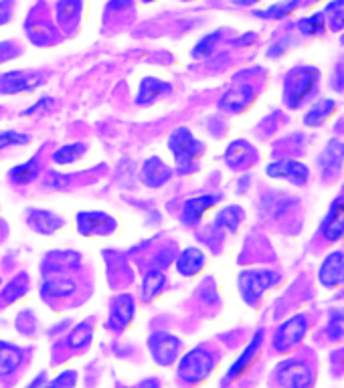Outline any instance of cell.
Returning a JSON list of instances; mask_svg holds the SVG:
<instances>
[{
	"instance_id": "cell-1",
	"label": "cell",
	"mask_w": 344,
	"mask_h": 388,
	"mask_svg": "<svg viewBox=\"0 0 344 388\" xmlns=\"http://www.w3.org/2000/svg\"><path fill=\"white\" fill-rule=\"evenodd\" d=\"M274 382L277 388H314L316 368L302 356H290L274 368Z\"/></svg>"
},
{
	"instance_id": "cell-2",
	"label": "cell",
	"mask_w": 344,
	"mask_h": 388,
	"mask_svg": "<svg viewBox=\"0 0 344 388\" xmlns=\"http://www.w3.org/2000/svg\"><path fill=\"white\" fill-rule=\"evenodd\" d=\"M168 150L174 156L179 174L186 176L197 170V158L203 152V144L190 134L188 128H177L168 137Z\"/></svg>"
},
{
	"instance_id": "cell-3",
	"label": "cell",
	"mask_w": 344,
	"mask_h": 388,
	"mask_svg": "<svg viewBox=\"0 0 344 388\" xmlns=\"http://www.w3.org/2000/svg\"><path fill=\"white\" fill-rule=\"evenodd\" d=\"M318 77L320 73L314 67L292 69L284 83V101L288 103V108H298L300 103L314 92Z\"/></svg>"
},
{
	"instance_id": "cell-4",
	"label": "cell",
	"mask_w": 344,
	"mask_h": 388,
	"mask_svg": "<svg viewBox=\"0 0 344 388\" xmlns=\"http://www.w3.org/2000/svg\"><path fill=\"white\" fill-rule=\"evenodd\" d=\"M213 368H215V356L205 348H193L181 358L177 372H179V378L186 385H199L208 378Z\"/></svg>"
},
{
	"instance_id": "cell-5",
	"label": "cell",
	"mask_w": 344,
	"mask_h": 388,
	"mask_svg": "<svg viewBox=\"0 0 344 388\" xmlns=\"http://www.w3.org/2000/svg\"><path fill=\"white\" fill-rule=\"evenodd\" d=\"M308 318L304 314H296L292 318L279 323L277 330L274 332V340L272 346L277 354H290L292 350H296L300 344L304 342L306 334H308Z\"/></svg>"
},
{
	"instance_id": "cell-6",
	"label": "cell",
	"mask_w": 344,
	"mask_h": 388,
	"mask_svg": "<svg viewBox=\"0 0 344 388\" xmlns=\"http://www.w3.org/2000/svg\"><path fill=\"white\" fill-rule=\"evenodd\" d=\"M279 281V275L274 271H268V269H249V271H241L239 273V292L241 297L245 299V303L255 305L263 294L274 287L275 283Z\"/></svg>"
},
{
	"instance_id": "cell-7",
	"label": "cell",
	"mask_w": 344,
	"mask_h": 388,
	"mask_svg": "<svg viewBox=\"0 0 344 388\" xmlns=\"http://www.w3.org/2000/svg\"><path fill=\"white\" fill-rule=\"evenodd\" d=\"M181 346L183 342L168 332H154L148 338V350L152 354V360L161 366H170L172 362H177Z\"/></svg>"
},
{
	"instance_id": "cell-8",
	"label": "cell",
	"mask_w": 344,
	"mask_h": 388,
	"mask_svg": "<svg viewBox=\"0 0 344 388\" xmlns=\"http://www.w3.org/2000/svg\"><path fill=\"white\" fill-rule=\"evenodd\" d=\"M45 77L35 71H8L0 75V93L4 95H17V93L35 92L41 87Z\"/></svg>"
},
{
	"instance_id": "cell-9",
	"label": "cell",
	"mask_w": 344,
	"mask_h": 388,
	"mask_svg": "<svg viewBox=\"0 0 344 388\" xmlns=\"http://www.w3.org/2000/svg\"><path fill=\"white\" fill-rule=\"evenodd\" d=\"M117 223L114 217L99 210H83L77 214V230L85 237H106L112 235Z\"/></svg>"
},
{
	"instance_id": "cell-10",
	"label": "cell",
	"mask_w": 344,
	"mask_h": 388,
	"mask_svg": "<svg viewBox=\"0 0 344 388\" xmlns=\"http://www.w3.org/2000/svg\"><path fill=\"white\" fill-rule=\"evenodd\" d=\"M265 174L270 178H275V180H288V183L302 186V184L308 183L310 170H308L306 164H302L298 160H277L272 162L265 168Z\"/></svg>"
},
{
	"instance_id": "cell-11",
	"label": "cell",
	"mask_w": 344,
	"mask_h": 388,
	"mask_svg": "<svg viewBox=\"0 0 344 388\" xmlns=\"http://www.w3.org/2000/svg\"><path fill=\"white\" fill-rule=\"evenodd\" d=\"M263 338H265L263 330H257V332L253 334L252 342L245 346V350L239 354V358L233 362V366L229 368V372L225 374V378H223L225 385H227V382H233V380H237V378H241V376L249 370V366L255 362V358H257V354H259V350H261V346H263Z\"/></svg>"
},
{
	"instance_id": "cell-12",
	"label": "cell",
	"mask_w": 344,
	"mask_h": 388,
	"mask_svg": "<svg viewBox=\"0 0 344 388\" xmlns=\"http://www.w3.org/2000/svg\"><path fill=\"white\" fill-rule=\"evenodd\" d=\"M134 314H136V301H134V297L130 296V294H120L112 301L108 326L112 330H115V332H122V330H126L132 323Z\"/></svg>"
},
{
	"instance_id": "cell-13",
	"label": "cell",
	"mask_w": 344,
	"mask_h": 388,
	"mask_svg": "<svg viewBox=\"0 0 344 388\" xmlns=\"http://www.w3.org/2000/svg\"><path fill=\"white\" fill-rule=\"evenodd\" d=\"M320 283L324 287H341L344 283V253H330L320 267Z\"/></svg>"
},
{
	"instance_id": "cell-14",
	"label": "cell",
	"mask_w": 344,
	"mask_h": 388,
	"mask_svg": "<svg viewBox=\"0 0 344 388\" xmlns=\"http://www.w3.org/2000/svg\"><path fill=\"white\" fill-rule=\"evenodd\" d=\"M140 178H142V183L150 186V188H161L172 178V170L158 156H152V158L144 162V166L140 170Z\"/></svg>"
},
{
	"instance_id": "cell-15",
	"label": "cell",
	"mask_w": 344,
	"mask_h": 388,
	"mask_svg": "<svg viewBox=\"0 0 344 388\" xmlns=\"http://www.w3.org/2000/svg\"><path fill=\"white\" fill-rule=\"evenodd\" d=\"M75 289H77L75 281L67 273H59V271L45 277L43 287H41L45 299H65V297L73 296Z\"/></svg>"
},
{
	"instance_id": "cell-16",
	"label": "cell",
	"mask_w": 344,
	"mask_h": 388,
	"mask_svg": "<svg viewBox=\"0 0 344 388\" xmlns=\"http://www.w3.org/2000/svg\"><path fill=\"white\" fill-rule=\"evenodd\" d=\"M219 199L221 196H213V194H203V196H195V199H188L183 206V217H181V221H183L184 225H197L201 219H203V214H205L206 210H211L213 206L219 203Z\"/></svg>"
},
{
	"instance_id": "cell-17",
	"label": "cell",
	"mask_w": 344,
	"mask_h": 388,
	"mask_svg": "<svg viewBox=\"0 0 344 388\" xmlns=\"http://www.w3.org/2000/svg\"><path fill=\"white\" fill-rule=\"evenodd\" d=\"M170 93H172V85L168 81H162V79H156V77H146L140 83L136 103L138 106H150L156 99L166 97Z\"/></svg>"
},
{
	"instance_id": "cell-18",
	"label": "cell",
	"mask_w": 344,
	"mask_h": 388,
	"mask_svg": "<svg viewBox=\"0 0 344 388\" xmlns=\"http://www.w3.org/2000/svg\"><path fill=\"white\" fill-rule=\"evenodd\" d=\"M253 95L255 93H253L249 85H235V87H231L229 92L221 97L219 108L223 112H229V114H239V112H243L252 103Z\"/></svg>"
},
{
	"instance_id": "cell-19",
	"label": "cell",
	"mask_w": 344,
	"mask_h": 388,
	"mask_svg": "<svg viewBox=\"0 0 344 388\" xmlns=\"http://www.w3.org/2000/svg\"><path fill=\"white\" fill-rule=\"evenodd\" d=\"M322 235L328 241H341L344 237V196H341L324 219L322 225Z\"/></svg>"
},
{
	"instance_id": "cell-20",
	"label": "cell",
	"mask_w": 344,
	"mask_h": 388,
	"mask_svg": "<svg viewBox=\"0 0 344 388\" xmlns=\"http://www.w3.org/2000/svg\"><path fill=\"white\" fill-rule=\"evenodd\" d=\"M205 261V253L201 251L199 247H188L177 257V271L183 277H195V275L203 271Z\"/></svg>"
},
{
	"instance_id": "cell-21",
	"label": "cell",
	"mask_w": 344,
	"mask_h": 388,
	"mask_svg": "<svg viewBox=\"0 0 344 388\" xmlns=\"http://www.w3.org/2000/svg\"><path fill=\"white\" fill-rule=\"evenodd\" d=\"M26 221H28L31 228H35L37 233H43V235H51V233H55V230L63 227V219L57 217L51 210H45V208H33L28 212Z\"/></svg>"
},
{
	"instance_id": "cell-22",
	"label": "cell",
	"mask_w": 344,
	"mask_h": 388,
	"mask_svg": "<svg viewBox=\"0 0 344 388\" xmlns=\"http://www.w3.org/2000/svg\"><path fill=\"white\" fill-rule=\"evenodd\" d=\"M23 362V350L19 346L0 340V376L13 374Z\"/></svg>"
},
{
	"instance_id": "cell-23",
	"label": "cell",
	"mask_w": 344,
	"mask_h": 388,
	"mask_svg": "<svg viewBox=\"0 0 344 388\" xmlns=\"http://www.w3.org/2000/svg\"><path fill=\"white\" fill-rule=\"evenodd\" d=\"M166 285V275L161 269H150L148 273L144 275L142 279V297L146 301H152L154 297H158L162 294Z\"/></svg>"
},
{
	"instance_id": "cell-24",
	"label": "cell",
	"mask_w": 344,
	"mask_h": 388,
	"mask_svg": "<svg viewBox=\"0 0 344 388\" xmlns=\"http://www.w3.org/2000/svg\"><path fill=\"white\" fill-rule=\"evenodd\" d=\"M324 334L330 342L338 344L344 342V310L343 307H336L330 312L328 321H326V328H324Z\"/></svg>"
},
{
	"instance_id": "cell-25",
	"label": "cell",
	"mask_w": 344,
	"mask_h": 388,
	"mask_svg": "<svg viewBox=\"0 0 344 388\" xmlns=\"http://www.w3.org/2000/svg\"><path fill=\"white\" fill-rule=\"evenodd\" d=\"M37 176H39V164H37L35 158L28 162H23V164H19L15 168H10V172H8V178L15 184H21V186L31 184Z\"/></svg>"
},
{
	"instance_id": "cell-26",
	"label": "cell",
	"mask_w": 344,
	"mask_h": 388,
	"mask_svg": "<svg viewBox=\"0 0 344 388\" xmlns=\"http://www.w3.org/2000/svg\"><path fill=\"white\" fill-rule=\"evenodd\" d=\"M343 156H344V148H341L338 142H332V144L324 150V154L320 156V168L326 172V174H334V172L341 168V160H343Z\"/></svg>"
},
{
	"instance_id": "cell-27",
	"label": "cell",
	"mask_w": 344,
	"mask_h": 388,
	"mask_svg": "<svg viewBox=\"0 0 344 388\" xmlns=\"http://www.w3.org/2000/svg\"><path fill=\"white\" fill-rule=\"evenodd\" d=\"M334 108L336 103L332 99H320L308 114L304 117V124L306 126H320L324 119H328L330 115L334 114Z\"/></svg>"
},
{
	"instance_id": "cell-28",
	"label": "cell",
	"mask_w": 344,
	"mask_h": 388,
	"mask_svg": "<svg viewBox=\"0 0 344 388\" xmlns=\"http://www.w3.org/2000/svg\"><path fill=\"white\" fill-rule=\"evenodd\" d=\"M83 154H85V146L83 144H65L59 150H55L53 162L59 164V166H67V164H75Z\"/></svg>"
},
{
	"instance_id": "cell-29",
	"label": "cell",
	"mask_w": 344,
	"mask_h": 388,
	"mask_svg": "<svg viewBox=\"0 0 344 388\" xmlns=\"http://www.w3.org/2000/svg\"><path fill=\"white\" fill-rule=\"evenodd\" d=\"M241 219H243V212H241L239 206H227V208H223V210L217 214L215 227L225 228V230H231V233H233V230H237Z\"/></svg>"
},
{
	"instance_id": "cell-30",
	"label": "cell",
	"mask_w": 344,
	"mask_h": 388,
	"mask_svg": "<svg viewBox=\"0 0 344 388\" xmlns=\"http://www.w3.org/2000/svg\"><path fill=\"white\" fill-rule=\"evenodd\" d=\"M225 158H227V164H231V166L247 164V160L253 158L252 146L247 142H233L227 148V152H225Z\"/></svg>"
},
{
	"instance_id": "cell-31",
	"label": "cell",
	"mask_w": 344,
	"mask_h": 388,
	"mask_svg": "<svg viewBox=\"0 0 344 388\" xmlns=\"http://www.w3.org/2000/svg\"><path fill=\"white\" fill-rule=\"evenodd\" d=\"M26 287H28V283H26V277H24V275L15 277V279L4 287V292H2V296H0V301H2V303H13V301H17L19 297L24 296Z\"/></svg>"
},
{
	"instance_id": "cell-32",
	"label": "cell",
	"mask_w": 344,
	"mask_h": 388,
	"mask_svg": "<svg viewBox=\"0 0 344 388\" xmlns=\"http://www.w3.org/2000/svg\"><path fill=\"white\" fill-rule=\"evenodd\" d=\"M69 346L73 348V350H81V348H85L90 340H92V328L88 326V323H79L71 334H69Z\"/></svg>"
},
{
	"instance_id": "cell-33",
	"label": "cell",
	"mask_w": 344,
	"mask_h": 388,
	"mask_svg": "<svg viewBox=\"0 0 344 388\" xmlns=\"http://www.w3.org/2000/svg\"><path fill=\"white\" fill-rule=\"evenodd\" d=\"M31 137L26 134H21V132H15V130H6L0 134V152L6 150V148H13V146H24L28 144Z\"/></svg>"
},
{
	"instance_id": "cell-34",
	"label": "cell",
	"mask_w": 344,
	"mask_h": 388,
	"mask_svg": "<svg viewBox=\"0 0 344 388\" xmlns=\"http://www.w3.org/2000/svg\"><path fill=\"white\" fill-rule=\"evenodd\" d=\"M79 10H81L79 0H61L59 6H57V17H59V21H65V19L75 21L79 17Z\"/></svg>"
},
{
	"instance_id": "cell-35",
	"label": "cell",
	"mask_w": 344,
	"mask_h": 388,
	"mask_svg": "<svg viewBox=\"0 0 344 388\" xmlns=\"http://www.w3.org/2000/svg\"><path fill=\"white\" fill-rule=\"evenodd\" d=\"M75 382H77V374L73 370H65L59 376H55L51 382H47L39 388H75Z\"/></svg>"
},
{
	"instance_id": "cell-36",
	"label": "cell",
	"mask_w": 344,
	"mask_h": 388,
	"mask_svg": "<svg viewBox=\"0 0 344 388\" xmlns=\"http://www.w3.org/2000/svg\"><path fill=\"white\" fill-rule=\"evenodd\" d=\"M217 39H219V33L203 37V39L195 45V49H193V57H205V55H208V53L213 51L215 43H217Z\"/></svg>"
},
{
	"instance_id": "cell-37",
	"label": "cell",
	"mask_w": 344,
	"mask_h": 388,
	"mask_svg": "<svg viewBox=\"0 0 344 388\" xmlns=\"http://www.w3.org/2000/svg\"><path fill=\"white\" fill-rule=\"evenodd\" d=\"M330 370H332V376L336 378L344 376V348L330 352Z\"/></svg>"
},
{
	"instance_id": "cell-38",
	"label": "cell",
	"mask_w": 344,
	"mask_h": 388,
	"mask_svg": "<svg viewBox=\"0 0 344 388\" xmlns=\"http://www.w3.org/2000/svg\"><path fill=\"white\" fill-rule=\"evenodd\" d=\"M13 15V0H0V24L8 23Z\"/></svg>"
},
{
	"instance_id": "cell-39",
	"label": "cell",
	"mask_w": 344,
	"mask_h": 388,
	"mask_svg": "<svg viewBox=\"0 0 344 388\" xmlns=\"http://www.w3.org/2000/svg\"><path fill=\"white\" fill-rule=\"evenodd\" d=\"M49 106H51V97H47V95H45V97H41V99H39V101H37V103H35L33 108H28V110H26L24 114L33 115L35 112H41L43 108H49Z\"/></svg>"
},
{
	"instance_id": "cell-40",
	"label": "cell",
	"mask_w": 344,
	"mask_h": 388,
	"mask_svg": "<svg viewBox=\"0 0 344 388\" xmlns=\"http://www.w3.org/2000/svg\"><path fill=\"white\" fill-rule=\"evenodd\" d=\"M130 388H161V385H158V380H156V378H148V380H142L140 385H136V387H130Z\"/></svg>"
},
{
	"instance_id": "cell-41",
	"label": "cell",
	"mask_w": 344,
	"mask_h": 388,
	"mask_svg": "<svg viewBox=\"0 0 344 388\" xmlns=\"http://www.w3.org/2000/svg\"><path fill=\"white\" fill-rule=\"evenodd\" d=\"M231 2H235V4H253L257 0H231Z\"/></svg>"
},
{
	"instance_id": "cell-42",
	"label": "cell",
	"mask_w": 344,
	"mask_h": 388,
	"mask_svg": "<svg viewBox=\"0 0 344 388\" xmlns=\"http://www.w3.org/2000/svg\"><path fill=\"white\" fill-rule=\"evenodd\" d=\"M142 2H154V0H142Z\"/></svg>"
},
{
	"instance_id": "cell-43",
	"label": "cell",
	"mask_w": 344,
	"mask_h": 388,
	"mask_svg": "<svg viewBox=\"0 0 344 388\" xmlns=\"http://www.w3.org/2000/svg\"><path fill=\"white\" fill-rule=\"evenodd\" d=\"M183 2H190V0H183Z\"/></svg>"
}]
</instances>
